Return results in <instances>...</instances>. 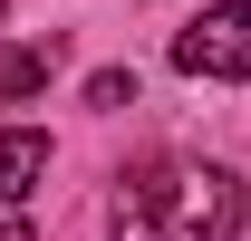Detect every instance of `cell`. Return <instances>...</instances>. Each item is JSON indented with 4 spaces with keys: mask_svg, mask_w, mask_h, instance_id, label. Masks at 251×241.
I'll return each mask as SVG.
<instances>
[{
    "mask_svg": "<svg viewBox=\"0 0 251 241\" xmlns=\"http://www.w3.org/2000/svg\"><path fill=\"white\" fill-rule=\"evenodd\" d=\"M116 241H232L242 232V183L222 164H135L106 203Z\"/></svg>",
    "mask_w": 251,
    "mask_h": 241,
    "instance_id": "obj_1",
    "label": "cell"
},
{
    "mask_svg": "<svg viewBox=\"0 0 251 241\" xmlns=\"http://www.w3.org/2000/svg\"><path fill=\"white\" fill-rule=\"evenodd\" d=\"M174 68L184 77H251V10L242 0H213L203 20L174 29Z\"/></svg>",
    "mask_w": 251,
    "mask_h": 241,
    "instance_id": "obj_2",
    "label": "cell"
},
{
    "mask_svg": "<svg viewBox=\"0 0 251 241\" xmlns=\"http://www.w3.org/2000/svg\"><path fill=\"white\" fill-rule=\"evenodd\" d=\"M39 174H49V135L39 125H0V203H20Z\"/></svg>",
    "mask_w": 251,
    "mask_h": 241,
    "instance_id": "obj_3",
    "label": "cell"
},
{
    "mask_svg": "<svg viewBox=\"0 0 251 241\" xmlns=\"http://www.w3.org/2000/svg\"><path fill=\"white\" fill-rule=\"evenodd\" d=\"M49 68H58V39L0 48V106H10V96H39V87H49Z\"/></svg>",
    "mask_w": 251,
    "mask_h": 241,
    "instance_id": "obj_4",
    "label": "cell"
},
{
    "mask_svg": "<svg viewBox=\"0 0 251 241\" xmlns=\"http://www.w3.org/2000/svg\"><path fill=\"white\" fill-rule=\"evenodd\" d=\"M87 106H135V77H126V68H97V77H87Z\"/></svg>",
    "mask_w": 251,
    "mask_h": 241,
    "instance_id": "obj_5",
    "label": "cell"
},
{
    "mask_svg": "<svg viewBox=\"0 0 251 241\" xmlns=\"http://www.w3.org/2000/svg\"><path fill=\"white\" fill-rule=\"evenodd\" d=\"M0 241H29V222H10V212H0Z\"/></svg>",
    "mask_w": 251,
    "mask_h": 241,
    "instance_id": "obj_6",
    "label": "cell"
},
{
    "mask_svg": "<svg viewBox=\"0 0 251 241\" xmlns=\"http://www.w3.org/2000/svg\"><path fill=\"white\" fill-rule=\"evenodd\" d=\"M0 10H10V0H0Z\"/></svg>",
    "mask_w": 251,
    "mask_h": 241,
    "instance_id": "obj_7",
    "label": "cell"
}]
</instances>
